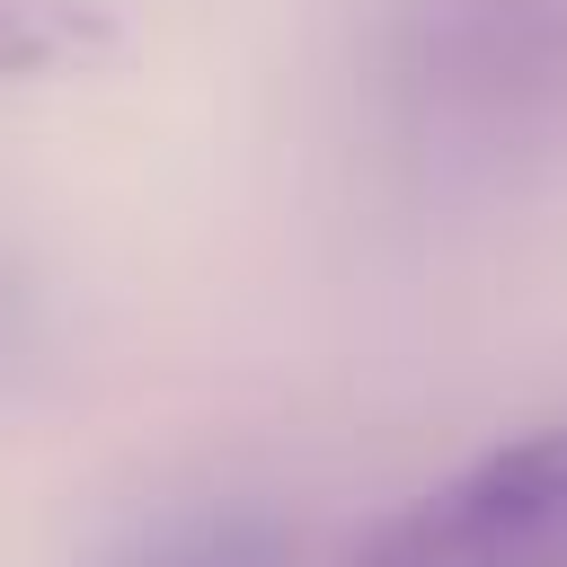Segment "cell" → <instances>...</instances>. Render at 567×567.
Here are the masks:
<instances>
[{
	"instance_id": "1",
	"label": "cell",
	"mask_w": 567,
	"mask_h": 567,
	"mask_svg": "<svg viewBox=\"0 0 567 567\" xmlns=\"http://www.w3.org/2000/svg\"><path fill=\"white\" fill-rule=\"evenodd\" d=\"M346 567H567V416L478 443L399 496Z\"/></svg>"
},
{
	"instance_id": "4",
	"label": "cell",
	"mask_w": 567,
	"mask_h": 567,
	"mask_svg": "<svg viewBox=\"0 0 567 567\" xmlns=\"http://www.w3.org/2000/svg\"><path fill=\"white\" fill-rule=\"evenodd\" d=\"M142 567H284V549H275V532H257V523H204V532L151 549Z\"/></svg>"
},
{
	"instance_id": "3",
	"label": "cell",
	"mask_w": 567,
	"mask_h": 567,
	"mask_svg": "<svg viewBox=\"0 0 567 567\" xmlns=\"http://www.w3.org/2000/svg\"><path fill=\"white\" fill-rule=\"evenodd\" d=\"M89 35H97V27H89L80 9H62V0H0V80L44 71V62L80 53Z\"/></svg>"
},
{
	"instance_id": "2",
	"label": "cell",
	"mask_w": 567,
	"mask_h": 567,
	"mask_svg": "<svg viewBox=\"0 0 567 567\" xmlns=\"http://www.w3.org/2000/svg\"><path fill=\"white\" fill-rule=\"evenodd\" d=\"M399 80L470 133L567 115V0H416L399 27Z\"/></svg>"
}]
</instances>
